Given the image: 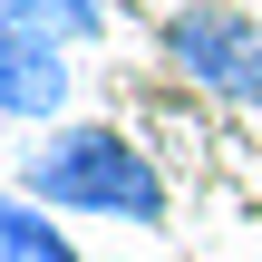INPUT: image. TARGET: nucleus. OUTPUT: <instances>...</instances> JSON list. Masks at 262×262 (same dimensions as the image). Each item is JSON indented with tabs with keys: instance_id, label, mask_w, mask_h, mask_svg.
I'll list each match as a JSON object with an SVG mask.
<instances>
[{
	"instance_id": "f03ea898",
	"label": "nucleus",
	"mask_w": 262,
	"mask_h": 262,
	"mask_svg": "<svg viewBox=\"0 0 262 262\" xmlns=\"http://www.w3.org/2000/svg\"><path fill=\"white\" fill-rule=\"evenodd\" d=\"M165 58H175L194 88H214V97H233V107H262V19L253 10H224V0L175 10V19H165Z\"/></svg>"
},
{
	"instance_id": "20e7f679",
	"label": "nucleus",
	"mask_w": 262,
	"mask_h": 262,
	"mask_svg": "<svg viewBox=\"0 0 262 262\" xmlns=\"http://www.w3.org/2000/svg\"><path fill=\"white\" fill-rule=\"evenodd\" d=\"M0 262H78L68 233H49V214L29 194H0Z\"/></svg>"
},
{
	"instance_id": "f257e3e1",
	"label": "nucleus",
	"mask_w": 262,
	"mask_h": 262,
	"mask_svg": "<svg viewBox=\"0 0 262 262\" xmlns=\"http://www.w3.org/2000/svg\"><path fill=\"white\" fill-rule=\"evenodd\" d=\"M29 204H78V214H117V224H165V185L156 165L107 136V126H68L29 156Z\"/></svg>"
},
{
	"instance_id": "39448f33",
	"label": "nucleus",
	"mask_w": 262,
	"mask_h": 262,
	"mask_svg": "<svg viewBox=\"0 0 262 262\" xmlns=\"http://www.w3.org/2000/svg\"><path fill=\"white\" fill-rule=\"evenodd\" d=\"M39 29H68V39H97L107 29V0H19Z\"/></svg>"
},
{
	"instance_id": "7ed1b4c3",
	"label": "nucleus",
	"mask_w": 262,
	"mask_h": 262,
	"mask_svg": "<svg viewBox=\"0 0 262 262\" xmlns=\"http://www.w3.org/2000/svg\"><path fill=\"white\" fill-rule=\"evenodd\" d=\"M0 107L10 117H58L68 107V58L19 0H0Z\"/></svg>"
}]
</instances>
